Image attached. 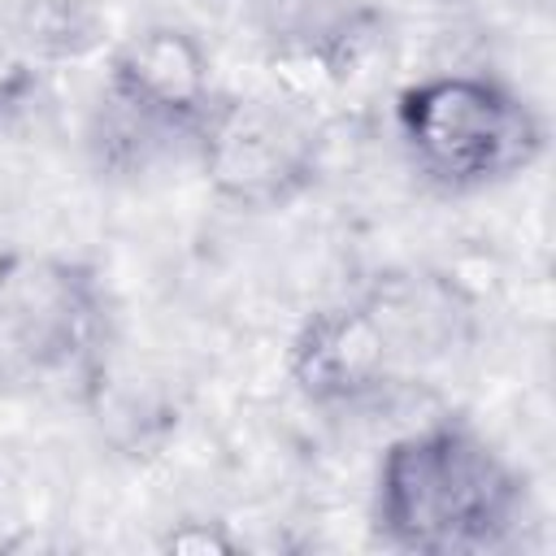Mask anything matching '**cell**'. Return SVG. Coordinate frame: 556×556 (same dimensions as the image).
Returning a JSON list of instances; mask_svg holds the SVG:
<instances>
[{"label": "cell", "mask_w": 556, "mask_h": 556, "mask_svg": "<svg viewBox=\"0 0 556 556\" xmlns=\"http://www.w3.org/2000/svg\"><path fill=\"white\" fill-rule=\"evenodd\" d=\"M521 500L517 469L460 421L400 434L374 473V521L382 539L417 556L495 552L513 534Z\"/></svg>", "instance_id": "obj_1"}, {"label": "cell", "mask_w": 556, "mask_h": 556, "mask_svg": "<svg viewBox=\"0 0 556 556\" xmlns=\"http://www.w3.org/2000/svg\"><path fill=\"white\" fill-rule=\"evenodd\" d=\"M413 169L443 191H482L526 174L547 143L543 117L491 74H430L395 96Z\"/></svg>", "instance_id": "obj_2"}, {"label": "cell", "mask_w": 556, "mask_h": 556, "mask_svg": "<svg viewBox=\"0 0 556 556\" xmlns=\"http://www.w3.org/2000/svg\"><path fill=\"white\" fill-rule=\"evenodd\" d=\"M0 330L35 374L96 387L109 339L96 269L48 252L0 256Z\"/></svg>", "instance_id": "obj_3"}, {"label": "cell", "mask_w": 556, "mask_h": 556, "mask_svg": "<svg viewBox=\"0 0 556 556\" xmlns=\"http://www.w3.org/2000/svg\"><path fill=\"white\" fill-rule=\"evenodd\" d=\"M191 148L213 195L252 213L287 208L317 178V122L274 96H217Z\"/></svg>", "instance_id": "obj_4"}, {"label": "cell", "mask_w": 556, "mask_h": 556, "mask_svg": "<svg viewBox=\"0 0 556 556\" xmlns=\"http://www.w3.org/2000/svg\"><path fill=\"white\" fill-rule=\"evenodd\" d=\"M104 96L156 122L161 130L195 143V130L217 100L208 48L182 26H143L113 48Z\"/></svg>", "instance_id": "obj_5"}, {"label": "cell", "mask_w": 556, "mask_h": 556, "mask_svg": "<svg viewBox=\"0 0 556 556\" xmlns=\"http://www.w3.org/2000/svg\"><path fill=\"white\" fill-rule=\"evenodd\" d=\"M395 356L391 321L374 304H330L304 317L287 348V378L308 404L343 408L387 387Z\"/></svg>", "instance_id": "obj_6"}, {"label": "cell", "mask_w": 556, "mask_h": 556, "mask_svg": "<svg viewBox=\"0 0 556 556\" xmlns=\"http://www.w3.org/2000/svg\"><path fill=\"white\" fill-rule=\"evenodd\" d=\"M356 52L343 35H291L269 52V83L274 100L287 109L317 117L330 109L356 78Z\"/></svg>", "instance_id": "obj_7"}, {"label": "cell", "mask_w": 556, "mask_h": 556, "mask_svg": "<svg viewBox=\"0 0 556 556\" xmlns=\"http://www.w3.org/2000/svg\"><path fill=\"white\" fill-rule=\"evenodd\" d=\"M13 39L30 61H78L100 48L104 17L96 0H26Z\"/></svg>", "instance_id": "obj_8"}, {"label": "cell", "mask_w": 556, "mask_h": 556, "mask_svg": "<svg viewBox=\"0 0 556 556\" xmlns=\"http://www.w3.org/2000/svg\"><path fill=\"white\" fill-rule=\"evenodd\" d=\"M161 552H178V556H230V552H239V539L226 530V521H174L161 534Z\"/></svg>", "instance_id": "obj_9"}, {"label": "cell", "mask_w": 556, "mask_h": 556, "mask_svg": "<svg viewBox=\"0 0 556 556\" xmlns=\"http://www.w3.org/2000/svg\"><path fill=\"white\" fill-rule=\"evenodd\" d=\"M30 91V56H0V113L17 109Z\"/></svg>", "instance_id": "obj_10"}]
</instances>
